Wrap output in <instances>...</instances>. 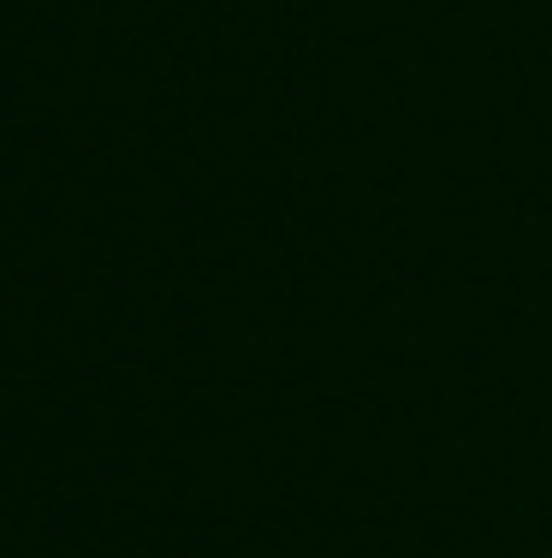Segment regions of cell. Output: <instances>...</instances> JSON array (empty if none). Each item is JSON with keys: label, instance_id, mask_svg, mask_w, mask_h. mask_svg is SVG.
Masks as SVG:
<instances>
[]
</instances>
